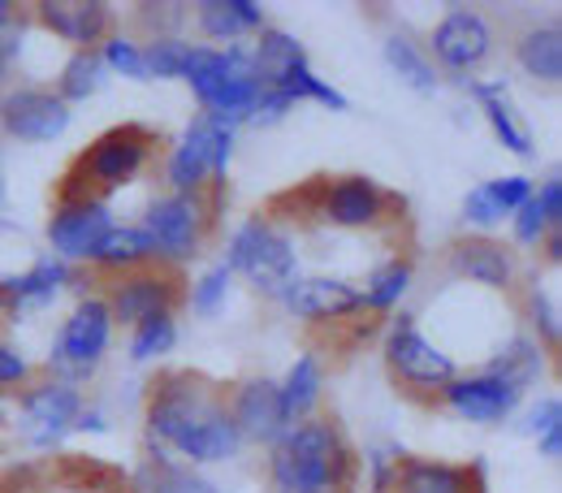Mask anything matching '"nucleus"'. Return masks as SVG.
Returning a JSON list of instances; mask_svg holds the SVG:
<instances>
[{"instance_id": "nucleus-34", "label": "nucleus", "mask_w": 562, "mask_h": 493, "mask_svg": "<svg viewBox=\"0 0 562 493\" xmlns=\"http://www.w3.org/2000/svg\"><path fill=\"white\" fill-rule=\"evenodd\" d=\"M187 57H191V44L169 40V35H160V40H151V44L143 48L147 74H160V78H182V74H187Z\"/></svg>"}, {"instance_id": "nucleus-42", "label": "nucleus", "mask_w": 562, "mask_h": 493, "mask_svg": "<svg viewBox=\"0 0 562 493\" xmlns=\"http://www.w3.org/2000/svg\"><path fill=\"white\" fill-rule=\"evenodd\" d=\"M546 234V216H541V204H537V195L519 209V225H515V238L519 243H537Z\"/></svg>"}, {"instance_id": "nucleus-37", "label": "nucleus", "mask_w": 562, "mask_h": 493, "mask_svg": "<svg viewBox=\"0 0 562 493\" xmlns=\"http://www.w3.org/2000/svg\"><path fill=\"white\" fill-rule=\"evenodd\" d=\"M104 70H117V74H131V78H147V66H143V48L131 44L126 35H113L104 40Z\"/></svg>"}, {"instance_id": "nucleus-19", "label": "nucleus", "mask_w": 562, "mask_h": 493, "mask_svg": "<svg viewBox=\"0 0 562 493\" xmlns=\"http://www.w3.org/2000/svg\"><path fill=\"white\" fill-rule=\"evenodd\" d=\"M450 265H454V273H463V278H472V282H485V285H510V251L502 247V243H493V238H463V243H454L450 247Z\"/></svg>"}, {"instance_id": "nucleus-50", "label": "nucleus", "mask_w": 562, "mask_h": 493, "mask_svg": "<svg viewBox=\"0 0 562 493\" xmlns=\"http://www.w3.org/2000/svg\"><path fill=\"white\" fill-rule=\"evenodd\" d=\"M0 424H4V412H0Z\"/></svg>"}, {"instance_id": "nucleus-15", "label": "nucleus", "mask_w": 562, "mask_h": 493, "mask_svg": "<svg viewBox=\"0 0 562 493\" xmlns=\"http://www.w3.org/2000/svg\"><path fill=\"white\" fill-rule=\"evenodd\" d=\"M78 390L74 385H61V381H44L35 385L26 399H22V416H26V428H31V441H57L74 421H78Z\"/></svg>"}, {"instance_id": "nucleus-4", "label": "nucleus", "mask_w": 562, "mask_h": 493, "mask_svg": "<svg viewBox=\"0 0 562 493\" xmlns=\"http://www.w3.org/2000/svg\"><path fill=\"white\" fill-rule=\"evenodd\" d=\"M151 147H156V135H147V131H139V126L109 131L104 139H95L82 156H78V165H74V173L66 178V182H78V178H82V191H91V187L104 191V187L131 182L143 165H147ZM82 191H78V200H82ZM78 200H74V204H78Z\"/></svg>"}, {"instance_id": "nucleus-1", "label": "nucleus", "mask_w": 562, "mask_h": 493, "mask_svg": "<svg viewBox=\"0 0 562 493\" xmlns=\"http://www.w3.org/2000/svg\"><path fill=\"white\" fill-rule=\"evenodd\" d=\"M147 433L169 441L178 455L195 459V463H216V459H234L243 437L229 421V407L212 394L191 372H173L165 381H156L151 403H147Z\"/></svg>"}, {"instance_id": "nucleus-49", "label": "nucleus", "mask_w": 562, "mask_h": 493, "mask_svg": "<svg viewBox=\"0 0 562 493\" xmlns=\"http://www.w3.org/2000/svg\"><path fill=\"white\" fill-rule=\"evenodd\" d=\"M4 70H9V57H4V48H0V82H4Z\"/></svg>"}, {"instance_id": "nucleus-35", "label": "nucleus", "mask_w": 562, "mask_h": 493, "mask_svg": "<svg viewBox=\"0 0 562 493\" xmlns=\"http://www.w3.org/2000/svg\"><path fill=\"white\" fill-rule=\"evenodd\" d=\"M173 343H178V329H173V321L169 316H156V321H147L135 329V343H131V359H160V355L173 351Z\"/></svg>"}, {"instance_id": "nucleus-25", "label": "nucleus", "mask_w": 562, "mask_h": 493, "mask_svg": "<svg viewBox=\"0 0 562 493\" xmlns=\"http://www.w3.org/2000/svg\"><path fill=\"white\" fill-rule=\"evenodd\" d=\"M519 66L541 78V82H559L562 78V31L559 26H532L519 40Z\"/></svg>"}, {"instance_id": "nucleus-18", "label": "nucleus", "mask_w": 562, "mask_h": 493, "mask_svg": "<svg viewBox=\"0 0 562 493\" xmlns=\"http://www.w3.org/2000/svg\"><path fill=\"white\" fill-rule=\"evenodd\" d=\"M381 204H385L381 187H376L372 178H359V173L329 182V191H325V216H329L334 225H347V229L372 225V221L381 216Z\"/></svg>"}, {"instance_id": "nucleus-33", "label": "nucleus", "mask_w": 562, "mask_h": 493, "mask_svg": "<svg viewBox=\"0 0 562 493\" xmlns=\"http://www.w3.org/2000/svg\"><path fill=\"white\" fill-rule=\"evenodd\" d=\"M412 285V265L407 260H398V265H390V269H381L372 285L363 290V307H372V312H385V307H394L398 299H403V290Z\"/></svg>"}, {"instance_id": "nucleus-7", "label": "nucleus", "mask_w": 562, "mask_h": 493, "mask_svg": "<svg viewBox=\"0 0 562 493\" xmlns=\"http://www.w3.org/2000/svg\"><path fill=\"white\" fill-rule=\"evenodd\" d=\"M385 363H390V372L398 381L420 385V390H441V385L454 381V359L446 351H437L432 343H424L407 321L394 325V334L385 343Z\"/></svg>"}, {"instance_id": "nucleus-10", "label": "nucleus", "mask_w": 562, "mask_h": 493, "mask_svg": "<svg viewBox=\"0 0 562 493\" xmlns=\"http://www.w3.org/2000/svg\"><path fill=\"white\" fill-rule=\"evenodd\" d=\"M229 421L238 428V437L247 441H273L278 446L285 437V416H281V394L278 381L269 377H251L234 390V403H229Z\"/></svg>"}, {"instance_id": "nucleus-16", "label": "nucleus", "mask_w": 562, "mask_h": 493, "mask_svg": "<svg viewBox=\"0 0 562 493\" xmlns=\"http://www.w3.org/2000/svg\"><path fill=\"white\" fill-rule=\"evenodd\" d=\"M173 294H178V285L169 282V278H160V273H139V278H126V282L113 290L109 312H113V321L139 329V325L156 321V316H169Z\"/></svg>"}, {"instance_id": "nucleus-47", "label": "nucleus", "mask_w": 562, "mask_h": 493, "mask_svg": "<svg viewBox=\"0 0 562 493\" xmlns=\"http://www.w3.org/2000/svg\"><path fill=\"white\" fill-rule=\"evenodd\" d=\"M546 256H550V265H559L562 260V243H559V229L550 234V243H546Z\"/></svg>"}, {"instance_id": "nucleus-44", "label": "nucleus", "mask_w": 562, "mask_h": 493, "mask_svg": "<svg viewBox=\"0 0 562 493\" xmlns=\"http://www.w3.org/2000/svg\"><path fill=\"white\" fill-rule=\"evenodd\" d=\"M537 204H541V216H546V225H559V221H562V182H559V178H550V182L541 187Z\"/></svg>"}, {"instance_id": "nucleus-22", "label": "nucleus", "mask_w": 562, "mask_h": 493, "mask_svg": "<svg viewBox=\"0 0 562 493\" xmlns=\"http://www.w3.org/2000/svg\"><path fill=\"white\" fill-rule=\"evenodd\" d=\"M70 278V269H66V260H44V265H35L26 278H13V282H0V307H9V312H31V307H44L53 294H57V285Z\"/></svg>"}, {"instance_id": "nucleus-48", "label": "nucleus", "mask_w": 562, "mask_h": 493, "mask_svg": "<svg viewBox=\"0 0 562 493\" xmlns=\"http://www.w3.org/2000/svg\"><path fill=\"white\" fill-rule=\"evenodd\" d=\"M4 22H9V4L0 0V31H4Z\"/></svg>"}, {"instance_id": "nucleus-36", "label": "nucleus", "mask_w": 562, "mask_h": 493, "mask_svg": "<svg viewBox=\"0 0 562 493\" xmlns=\"http://www.w3.org/2000/svg\"><path fill=\"white\" fill-rule=\"evenodd\" d=\"M481 191H485V200L493 204L497 216L519 212L528 200H532V182H528V178H519V173H515V178H493V182H485Z\"/></svg>"}, {"instance_id": "nucleus-14", "label": "nucleus", "mask_w": 562, "mask_h": 493, "mask_svg": "<svg viewBox=\"0 0 562 493\" xmlns=\"http://www.w3.org/2000/svg\"><path fill=\"white\" fill-rule=\"evenodd\" d=\"M285 307L294 316H307V321H334V316H347L363 307V290L338 282V278H299L285 290Z\"/></svg>"}, {"instance_id": "nucleus-5", "label": "nucleus", "mask_w": 562, "mask_h": 493, "mask_svg": "<svg viewBox=\"0 0 562 493\" xmlns=\"http://www.w3.org/2000/svg\"><path fill=\"white\" fill-rule=\"evenodd\" d=\"M225 269L247 273L251 285H260V290H285L294 278V247L273 225L247 221V225H238V234L229 243V265Z\"/></svg>"}, {"instance_id": "nucleus-46", "label": "nucleus", "mask_w": 562, "mask_h": 493, "mask_svg": "<svg viewBox=\"0 0 562 493\" xmlns=\"http://www.w3.org/2000/svg\"><path fill=\"white\" fill-rule=\"evenodd\" d=\"M559 450H562V421H550L541 428V455L559 459Z\"/></svg>"}, {"instance_id": "nucleus-38", "label": "nucleus", "mask_w": 562, "mask_h": 493, "mask_svg": "<svg viewBox=\"0 0 562 493\" xmlns=\"http://www.w3.org/2000/svg\"><path fill=\"white\" fill-rule=\"evenodd\" d=\"M225 290H229V269H212L209 278L195 285V312H200V316H216Z\"/></svg>"}, {"instance_id": "nucleus-21", "label": "nucleus", "mask_w": 562, "mask_h": 493, "mask_svg": "<svg viewBox=\"0 0 562 493\" xmlns=\"http://www.w3.org/2000/svg\"><path fill=\"white\" fill-rule=\"evenodd\" d=\"M398 493H481V472H468L454 463L407 459L398 468Z\"/></svg>"}, {"instance_id": "nucleus-6", "label": "nucleus", "mask_w": 562, "mask_h": 493, "mask_svg": "<svg viewBox=\"0 0 562 493\" xmlns=\"http://www.w3.org/2000/svg\"><path fill=\"white\" fill-rule=\"evenodd\" d=\"M229 126L234 122H225V117H200L191 131H187V139L182 147L173 152V160H169V182L182 191V195H191V191H200V182L212 173H225V165H229V147H234V135H229Z\"/></svg>"}, {"instance_id": "nucleus-17", "label": "nucleus", "mask_w": 562, "mask_h": 493, "mask_svg": "<svg viewBox=\"0 0 562 493\" xmlns=\"http://www.w3.org/2000/svg\"><path fill=\"white\" fill-rule=\"evenodd\" d=\"M515 390L506 385V381H497L490 372H481V377H463V381H450L446 385V403L459 412V416H468V421H502V416H510L515 412Z\"/></svg>"}, {"instance_id": "nucleus-3", "label": "nucleus", "mask_w": 562, "mask_h": 493, "mask_svg": "<svg viewBox=\"0 0 562 493\" xmlns=\"http://www.w3.org/2000/svg\"><path fill=\"white\" fill-rule=\"evenodd\" d=\"M182 78H191L195 96L204 100V109H209L212 117H225V122L238 117V113H247V109L256 104V96L265 91L260 78H256L251 57H247L243 48H234V53L191 48Z\"/></svg>"}, {"instance_id": "nucleus-13", "label": "nucleus", "mask_w": 562, "mask_h": 493, "mask_svg": "<svg viewBox=\"0 0 562 493\" xmlns=\"http://www.w3.org/2000/svg\"><path fill=\"white\" fill-rule=\"evenodd\" d=\"M432 53L446 70H472L490 57V26L481 13L472 9H454L441 18V26L432 31Z\"/></svg>"}, {"instance_id": "nucleus-12", "label": "nucleus", "mask_w": 562, "mask_h": 493, "mask_svg": "<svg viewBox=\"0 0 562 493\" xmlns=\"http://www.w3.org/2000/svg\"><path fill=\"white\" fill-rule=\"evenodd\" d=\"M109 229H113V216L100 200H78V204H61L48 221V243L57 247V256L82 260V256H95Z\"/></svg>"}, {"instance_id": "nucleus-2", "label": "nucleus", "mask_w": 562, "mask_h": 493, "mask_svg": "<svg viewBox=\"0 0 562 493\" xmlns=\"http://www.w3.org/2000/svg\"><path fill=\"white\" fill-rule=\"evenodd\" d=\"M351 472L342 433L325 421H299L273 450V481L281 493H334Z\"/></svg>"}, {"instance_id": "nucleus-20", "label": "nucleus", "mask_w": 562, "mask_h": 493, "mask_svg": "<svg viewBox=\"0 0 562 493\" xmlns=\"http://www.w3.org/2000/svg\"><path fill=\"white\" fill-rule=\"evenodd\" d=\"M40 18L44 26H53L61 40H74L82 48L100 44L104 31H109V4H57V0H44L40 4Z\"/></svg>"}, {"instance_id": "nucleus-45", "label": "nucleus", "mask_w": 562, "mask_h": 493, "mask_svg": "<svg viewBox=\"0 0 562 493\" xmlns=\"http://www.w3.org/2000/svg\"><path fill=\"white\" fill-rule=\"evenodd\" d=\"M463 212H468V221H472V225H493V221H497V212H493V204L485 200V191H481V187L463 200Z\"/></svg>"}, {"instance_id": "nucleus-27", "label": "nucleus", "mask_w": 562, "mask_h": 493, "mask_svg": "<svg viewBox=\"0 0 562 493\" xmlns=\"http://www.w3.org/2000/svg\"><path fill=\"white\" fill-rule=\"evenodd\" d=\"M251 66H256L260 87H273L285 70L307 66V53H303V44H299L294 35H285V31H265V40H260V48H256Z\"/></svg>"}, {"instance_id": "nucleus-29", "label": "nucleus", "mask_w": 562, "mask_h": 493, "mask_svg": "<svg viewBox=\"0 0 562 493\" xmlns=\"http://www.w3.org/2000/svg\"><path fill=\"white\" fill-rule=\"evenodd\" d=\"M385 61L394 66V74H403V82H412L416 91H432L437 87V70L428 66L424 53H416V44L407 35H390L385 40Z\"/></svg>"}, {"instance_id": "nucleus-30", "label": "nucleus", "mask_w": 562, "mask_h": 493, "mask_svg": "<svg viewBox=\"0 0 562 493\" xmlns=\"http://www.w3.org/2000/svg\"><path fill=\"white\" fill-rule=\"evenodd\" d=\"M541 372V355H537V347L532 343H524V338H515L506 351L493 359V368H490V377H497V381H506L515 394L532 381Z\"/></svg>"}, {"instance_id": "nucleus-28", "label": "nucleus", "mask_w": 562, "mask_h": 493, "mask_svg": "<svg viewBox=\"0 0 562 493\" xmlns=\"http://www.w3.org/2000/svg\"><path fill=\"white\" fill-rule=\"evenodd\" d=\"M147 256H156V251H151V238L143 234V225H113L95 247V260L104 269H135Z\"/></svg>"}, {"instance_id": "nucleus-43", "label": "nucleus", "mask_w": 562, "mask_h": 493, "mask_svg": "<svg viewBox=\"0 0 562 493\" xmlns=\"http://www.w3.org/2000/svg\"><path fill=\"white\" fill-rule=\"evenodd\" d=\"M31 377V363L13 347H0V385H22Z\"/></svg>"}, {"instance_id": "nucleus-24", "label": "nucleus", "mask_w": 562, "mask_h": 493, "mask_svg": "<svg viewBox=\"0 0 562 493\" xmlns=\"http://www.w3.org/2000/svg\"><path fill=\"white\" fill-rule=\"evenodd\" d=\"M195 18H200L204 35H212V40H234L247 26H260L265 22V9L251 4V0H200L195 4Z\"/></svg>"}, {"instance_id": "nucleus-39", "label": "nucleus", "mask_w": 562, "mask_h": 493, "mask_svg": "<svg viewBox=\"0 0 562 493\" xmlns=\"http://www.w3.org/2000/svg\"><path fill=\"white\" fill-rule=\"evenodd\" d=\"M156 493H221V490L212 485L209 477H200V472H187V468H169V472L160 477Z\"/></svg>"}, {"instance_id": "nucleus-41", "label": "nucleus", "mask_w": 562, "mask_h": 493, "mask_svg": "<svg viewBox=\"0 0 562 493\" xmlns=\"http://www.w3.org/2000/svg\"><path fill=\"white\" fill-rule=\"evenodd\" d=\"M285 109H290V100H281L278 91H269V87H265V91L256 96V104L247 109V117H251L256 126H273V122L285 117Z\"/></svg>"}, {"instance_id": "nucleus-26", "label": "nucleus", "mask_w": 562, "mask_h": 493, "mask_svg": "<svg viewBox=\"0 0 562 493\" xmlns=\"http://www.w3.org/2000/svg\"><path fill=\"white\" fill-rule=\"evenodd\" d=\"M278 394H281V416H285V424H299L312 416V407L321 399V372H316V359L312 355H303L290 368V377H285V385H278Z\"/></svg>"}, {"instance_id": "nucleus-11", "label": "nucleus", "mask_w": 562, "mask_h": 493, "mask_svg": "<svg viewBox=\"0 0 562 493\" xmlns=\"http://www.w3.org/2000/svg\"><path fill=\"white\" fill-rule=\"evenodd\" d=\"M143 234L151 238V251L165 260H187L200 243V209L191 195H169L147 209Z\"/></svg>"}, {"instance_id": "nucleus-32", "label": "nucleus", "mask_w": 562, "mask_h": 493, "mask_svg": "<svg viewBox=\"0 0 562 493\" xmlns=\"http://www.w3.org/2000/svg\"><path fill=\"white\" fill-rule=\"evenodd\" d=\"M100 82H104V57L91 48L74 53L70 66L61 70V100H82V96L100 91Z\"/></svg>"}, {"instance_id": "nucleus-23", "label": "nucleus", "mask_w": 562, "mask_h": 493, "mask_svg": "<svg viewBox=\"0 0 562 493\" xmlns=\"http://www.w3.org/2000/svg\"><path fill=\"white\" fill-rule=\"evenodd\" d=\"M472 96L485 104V113H490V122H493V135L506 143L515 156H532V135H528L524 117L515 113V104L506 100V91L493 87V82H472Z\"/></svg>"}, {"instance_id": "nucleus-31", "label": "nucleus", "mask_w": 562, "mask_h": 493, "mask_svg": "<svg viewBox=\"0 0 562 493\" xmlns=\"http://www.w3.org/2000/svg\"><path fill=\"white\" fill-rule=\"evenodd\" d=\"M269 91H278L281 100H321V104H329V109H347V100H342L334 87H325V82L307 70V66L285 70Z\"/></svg>"}, {"instance_id": "nucleus-9", "label": "nucleus", "mask_w": 562, "mask_h": 493, "mask_svg": "<svg viewBox=\"0 0 562 493\" xmlns=\"http://www.w3.org/2000/svg\"><path fill=\"white\" fill-rule=\"evenodd\" d=\"M109 334H113V312L104 299H82L70 312L66 329H61V343L53 351V363H70L78 372H91L95 359L109 347Z\"/></svg>"}, {"instance_id": "nucleus-40", "label": "nucleus", "mask_w": 562, "mask_h": 493, "mask_svg": "<svg viewBox=\"0 0 562 493\" xmlns=\"http://www.w3.org/2000/svg\"><path fill=\"white\" fill-rule=\"evenodd\" d=\"M532 321H537V329L546 334V343L550 347H559V329H562V321H559V312H554V299L546 294V290H532Z\"/></svg>"}, {"instance_id": "nucleus-51", "label": "nucleus", "mask_w": 562, "mask_h": 493, "mask_svg": "<svg viewBox=\"0 0 562 493\" xmlns=\"http://www.w3.org/2000/svg\"><path fill=\"white\" fill-rule=\"evenodd\" d=\"M13 493H18V490H13Z\"/></svg>"}, {"instance_id": "nucleus-8", "label": "nucleus", "mask_w": 562, "mask_h": 493, "mask_svg": "<svg viewBox=\"0 0 562 493\" xmlns=\"http://www.w3.org/2000/svg\"><path fill=\"white\" fill-rule=\"evenodd\" d=\"M0 122L13 139L22 143H48L70 126V104L53 91H13L0 104Z\"/></svg>"}]
</instances>
